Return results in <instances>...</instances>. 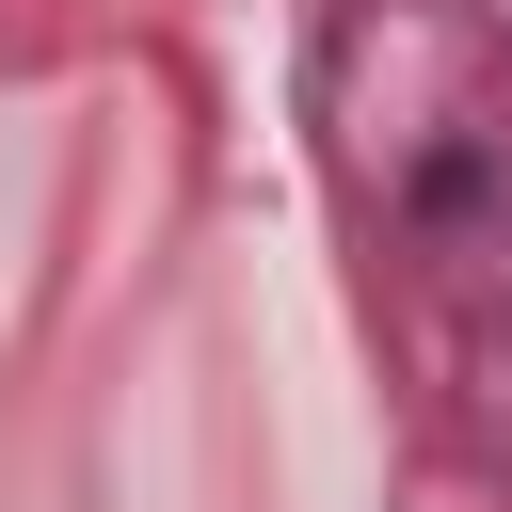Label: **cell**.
I'll list each match as a JSON object with an SVG mask.
<instances>
[]
</instances>
